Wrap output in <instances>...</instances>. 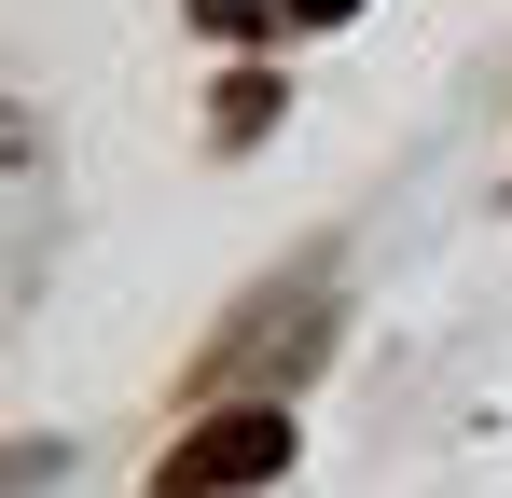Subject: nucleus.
<instances>
[{"instance_id": "obj_2", "label": "nucleus", "mask_w": 512, "mask_h": 498, "mask_svg": "<svg viewBox=\"0 0 512 498\" xmlns=\"http://www.w3.org/2000/svg\"><path fill=\"white\" fill-rule=\"evenodd\" d=\"M208 97H222V111H208V153H250L263 125H277V70H222Z\"/></svg>"}, {"instance_id": "obj_1", "label": "nucleus", "mask_w": 512, "mask_h": 498, "mask_svg": "<svg viewBox=\"0 0 512 498\" xmlns=\"http://www.w3.org/2000/svg\"><path fill=\"white\" fill-rule=\"evenodd\" d=\"M277 471H291V415L277 402H222V415H194L153 457V498H236V485H277Z\"/></svg>"}, {"instance_id": "obj_4", "label": "nucleus", "mask_w": 512, "mask_h": 498, "mask_svg": "<svg viewBox=\"0 0 512 498\" xmlns=\"http://www.w3.org/2000/svg\"><path fill=\"white\" fill-rule=\"evenodd\" d=\"M277 14H291V28H346L360 0H277Z\"/></svg>"}, {"instance_id": "obj_3", "label": "nucleus", "mask_w": 512, "mask_h": 498, "mask_svg": "<svg viewBox=\"0 0 512 498\" xmlns=\"http://www.w3.org/2000/svg\"><path fill=\"white\" fill-rule=\"evenodd\" d=\"M194 28H222V42H277L291 14H277V0H194Z\"/></svg>"}]
</instances>
